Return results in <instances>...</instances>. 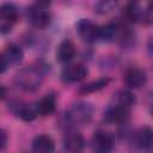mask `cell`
Instances as JSON below:
<instances>
[{
	"mask_svg": "<svg viewBox=\"0 0 153 153\" xmlns=\"http://www.w3.org/2000/svg\"><path fill=\"white\" fill-rule=\"evenodd\" d=\"M0 136H1V149L4 151L5 149V147H6V143H7V135H6V133H5V130L2 129L1 131H0Z\"/></svg>",
	"mask_w": 153,
	"mask_h": 153,
	"instance_id": "7402d4cb",
	"label": "cell"
},
{
	"mask_svg": "<svg viewBox=\"0 0 153 153\" xmlns=\"http://www.w3.org/2000/svg\"><path fill=\"white\" fill-rule=\"evenodd\" d=\"M43 72L33 66H27L22 69H19L14 76V81L18 85L19 88L32 92L41 87L43 82Z\"/></svg>",
	"mask_w": 153,
	"mask_h": 153,
	"instance_id": "6da1fadb",
	"label": "cell"
},
{
	"mask_svg": "<svg viewBox=\"0 0 153 153\" xmlns=\"http://www.w3.org/2000/svg\"><path fill=\"white\" fill-rule=\"evenodd\" d=\"M75 56V47L71 41H62L56 49V60L61 63L71 62Z\"/></svg>",
	"mask_w": 153,
	"mask_h": 153,
	"instance_id": "4fadbf2b",
	"label": "cell"
},
{
	"mask_svg": "<svg viewBox=\"0 0 153 153\" xmlns=\"http://www.w3.org/2000/svg\"><path fill=\"white\" fill-rule=\"evenodd\" d=\"M93 115V106L86 102L73 104L65 114V121L71 127H80L87 124Z\"/></svg>",
	"mask_w": 153,
	"mask_h": 153,
	"instance_id": "7a4b0ae2",
	"label": "cell"
},
{
	"mask_svg": "<svg viewBox=\"0 0 153 153\" xmlns=\"http://www.w3.org/2000/svg\"><path fill=\"white\" fill-rule=\"evenodd\" d=\"M129 117V109L112 104L104 111V121L106 123H122Z\"/></svg>",
	"mask_w": 153,
	"mask_h": 153,
	"instance_id": "30bf717a",
	"label": "cell"
},
{
	"mask_svg": "<svg viewBox=\"0 0 153 153\" xmlns=\"http://www.w3.org/2000/svg\"><path fill=\"white\" fill-rule=\"evenodd\" d=\"M76 31L79 37L86 43H94L99 41L100 26L96 25L92 20L82 18L76 23Z\"/></svg>",
	"mask_w": 153,
	"mask_h": 153,
	"instance_id": "277c9868",
	"label": "cell"
},
{
	"mask_svg": "<svg viewBox=\"0 0 153 153\" xmlns=\"http://www.w3.org/2000/svg\"><path fill=\"white\" fill-rule=\"evenodd\" d=\"M147 50H148L149 55L153 56V37L149 38V41H148V43H147Z\"/></svg>",
	"mask_w": 153,
	"mask_h": 153,
	"instance_id": "603a6c76",
	"label": "cell"
},
{
	"mask_svg": "<svg viewBox=\"0 0 153 153\" xmlns=\"http://www.w3.org/2000/svg\"><path fill=\"white\" fill-rule=\"evenodd\" d=\"M123 80H124L126 85L129 86L130 88H140L141 86H143L146 84L147 75L142 69H140L137 67H131L126 71Z\"/></svg>",
	"mask_w": 153,
	"mask_h": 153,
	"instance_id": "9c48e42d",
	"label": "cell"
},
{
	"mask_svg": "<svg viewBox=\"0 0 153 153\" xmlns=\"http://www.w3.org/2000/svg\"><path fill=\"white\" fill-rule=\"evenodd\" d=\"M126 17L130 22H139L142 17V11L137 4H129L126 8Z\"/></svg>",
	"mask_w": 153,
	"mask_h": 153,
	"instance_id": "ffe728a7",
	"label": "cell"
},
{
	"mask_svg": "<svg viewBox=\"0 0 153 153\" xmlns=\"http://www.w3.org/2000/svg\"><path fill=\"white\" fill-rule=\"evenodd\" d=\"M114 102H115L114 104H116V105L123 106L126 109H130L135 104L136 99H135V96L130 91L120 90L116 93H114Z\"/></svg>",
	"mask_w": 153,
	"mask_h": 153,
	"instance_id": "2e32d148",
	"label": "cell"
},
{
	"mask_svg": "<svg viewBox=\"0 0 153 153\" xmlns=\"http://www.w3.org/2000/svg\"><path fill=\"white\" fill-rule=\"evenodd\" d=\"M117 2L116 1H99L94 5V11L99 14H105L111 12L116 7Z\"/></svg>",
	"mask_w": 153,
	"mask_h": 153,
	"instance_id": "44dd1931",
	"label": "cell"
},
{
	"mask_svg": "<svg viewBox=\"0 0 153 153\" xmlns=\"http://www.w3.org/2000/svg\"><path fill=\"white\" fill-rule=\"evenodd\" d=\"M136 145L142 149H149L153 147V129L143 127L136 133Z\"/></svg>",
	"mask_w": 153,
	"mask_h": 153,
	"instance_id": "9a60e30c",
	"label": "cell"
},
{
	"mask_svg": "<svg viewBox=\"0 0 153 153\" xmlns=\"http://www.w3.org/2000/svg\"><path fill=\"white\" fill-rule=\"evenodd\" d=\"M109 82H110V79H109V78H100V79H97V80H94V81H91V82H88V84L81 86L80 92H81V93L96 92V91H99V90L104 88Z\"/></svg>",
	"mask_w": 153,
	"mask_h": 153,
	"instance_id": "d6986e66",
	"label": "cell"
},
{
	"mask_svg": "<svg viewBox=\"0 0 153 153\" xmlns=\"http://www.w3.org/2000/svg\"><path fill=\"white\" fill-rule=\"evenodd\" d=\"M148 8H149V10L153 12V1H151V2L148 4Z\"/></svg>",
	"mask_w": 153,
	"mask_h": 153,
	"instance_id": "cb8c5ba5",
	"label": "cell"
},
{
	"mask_svg": "<svg viewBox=\"0 0 153 153\" xmlns=\"http://www.w3.org/2000/svg\"><path fill=\"white\" fill-rule=\"evenodd\" d=\"M56 106V98L54 94H45L42 97L36 104H35V110L37 115L41 116H47L50 115Z\"/></svg>",
	"mask_w": 153,
	"mask_h": 153,
	"instance_id": "5bb4252c",
	"label": "cell"
},
{
	"mask_svg": "<svg viewBox=\"0 0 153 153\" xmlns=\"http://www.w3.org/2000/svg\"><path fill=\"white\" fill-rule=\"evenodd\" d=\"M120 35V27L114 24H106L100 26V33H99V41H104V42H112L116 39V37Z\"/></svg>",
	"mask_w": 153,
	"mask_h": 153,
	"instance_id": "e0dca14e",
	"label": "cell"
},
{
	"mask_svg": "<svg viewBox=\"0 0 153 153\" xmlns=\"http://www.w3.org/2000/svg\"><path fill=\"white\" fill-rule=\"evenodd\" d=\"M87 75V68L81 63H73L66 66L61 72V79L65 82H76Z\"/></svg>",
	"mask_w": 153,
	"mask_h": 153,
	"instance_id": "ba28073f",
	"label": "cell"
},
{
	"mask_svg": "<svg viewBox=\"0 0 153 153\" xmlns=\"http://www.w3.org/2000/svg\"><path fill=\"white\" fill-rule=\"evenodd\" d=\"M63 146L71 153H80L85 147V140L81 134L69 131L63 136Z\"/></svg>",
	"mask_w": 153,
	"mask_h": 153,
	"instance_id": "8fae6325",
	"label": "cell"
},
{
	"mask_svg": "<svg viewBox=\"0 0 153 153\" xmlns=\"http://www.w3.org/2000/svg\"><path fill=\"white\" fill-rule=\"evenodd\" d=\"M32 151L33 153H54L55 143L48 135H37L32 141Z\"/></svg>",
	"mask_w": 153,
	"mask_h": 153,
	"instance_id": "7c38bea8",
	"label": "cell"
},
{
	"mask_svg": "<svg viewBox=\"0 0 153 153\" xmlns=\"http://www.w3.org/2000/svg\"><path fill=\"white\" fill-rule=\"evenodd\" d=\"M49 2H36L27 8L26 16L30 24L37 29L47 27L51 22V14L48 10Z\"/></svg>",
	"mask_w": 153,
	"mask_h": 153,
	"instance_id": "3957f363",
	"label": "cell"
},
{
	"mask_svg": "<svg viewBox=\"0 0 153 153\" xmlns=\"http://www.w3.org/2000/svg\"><path fill=\"white\" fill-rule=\"evenodd\" d=\"M14 114H16L20 120H23V121H25V122L32 121V120L36 117V115H37L35 108L32 109V108H30L29 105H23V104H18V105L14 106Z\"/></svg>",
	"mask_w": 153,
	"mask_h": 153,
	"instance_id": "ac0fdd59",
	"label": "cell"
},
{
	"mask_svg": "<svg viewBox=\"0 0 153 153\" xmlns=\"http://www.w3.org/2000/svg\"><path fill=\"white\" fill-rule=\"evenodd\" d=\"M18 19V8L11 2L2 4L0 7V31L7 33Z\"/></svg>",
	"mask_w": 153,
	"mask_h": 153,
	"instance_id": "5b68a950",
	"label": "cell"
},
{
	"mask_svg": "<svg viewBox=\"0 0 153 153\" xmlns=\"http://www.w3.org/2000/svg\"><path fill=\"white\" fill-rule=\"evenodd\" d=\"M23 57H24V53L22 48L17 44H10L1 55V73H4L7 69V67L22 62Z\"/></svg>",
	"mask_w": 153,
	"mask_h": 153,
	"instance_id": "52a82bcc",
	"label": "cell"
},
{
	"mask_svg": "<svg viewBox=\"0 0 153 153\" xmlns=\"http://www.w3.org/2000/svg\"><path fill=\"white\" fill-rule=\"evenodd\" d=\"M152 114H153V111H152Z\"/></svg>",
	"mask_w": 153,
	"mask_h": 153,
	"instance_id": "d4e9b609",
	"label": "cell"
},
{
	"mask_svg": "<svg viewBox=\"0 0 153 153\" xmlns=\"http://www.w3.org/2000/svg\"><path fill=\"white\" fill-rule=\"evenodd\" d=\"M114 147V141L110 134L97 130L91 139V148L93 153H111Z\"/></svg>",
	"mask_w": 153,
	"mask_h": 153,
	"instance_id": "8992f818",
	"label": "cell"
}]
</instances>
